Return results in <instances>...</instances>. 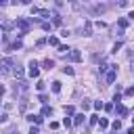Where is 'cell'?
Returning a JSON list of instances; mask_svg holds the SVG:
<instances>
[{
    "mask_svg": "<svg viewBox=\"0 0 134 134\" xmlns=\"http://www.w3.org/2000/svg\"><path fill=\"white\" fill-rule=\"evenodd\" d=\"M115 77H117V65H109V71L105 73V82L107 84H113Z\"/></svg>",
    "mask_w": 134,
    "mask_h": 134,
    "instance_id": "6da1fadb",
    "label": "cell"
},
{
    "mask_svg": "<svg viewBox=\"0 0 134 134\" xmlns=\"http://www.w3.org/2000/svg\"><path fill=\"white\" fill-rule=\"evenodd\" d=\"M38 75H40V65L36 61H31L29 63V77H38Z\"/></svg>",
    "mask_w": 134,
    "mask_h": 134,
    "instance_id": "7a4b0ae2",
    "label": "cell"
},
{
    "mask_svg": "<svg viewBox=\"0 0 134 134\" xmlns=\"http://www.w3.org/2000/svg\"><path fill=\"white\" fill-rule=\"evenodd\" d=\"M17 27L21 29V34H25V31L29 29V23H27L25 19H17Z\"/></svg>",
    "mask_w": 134,
    "mask_h": 134,
    "instance_id": "3957f363",
    "label": "cell"
},
{
    "mask_svg": "<svg viewBox=\"0 0 134 134\" xmlns=\"http://www.w3.org/2000/svg\"><path fill=\"white\" fill-rule=\"evenodd\" d=\"M115 109H117V115H119V117H126V115H128V107H126V105L119 103V105H115Z\"/></svg>",
    "mask_w": 134,
    "mask_h": 134,
    "instance_id": "277c9868",
    "label": "cell"
},
{
    "mask_svg": "<svg viewBox=\"0 0 134 134\" xmlns=\"http://www.w3.org/2000/svg\"><path fill=\"white\" fill-rule=\"evenodd\" d=\"M69 61H73V63L82 61V54H80V50H71V52H69Z\"/></svg>",
    "mask_w": 134,
    "mask_h": 134,
    "instance_id": "5b68a950",
    "label": "cell"
},
{
    "mask_svg": "<svg viewBox=\"0 0 134 134\" xmlns=\"http://www.w3.org/2000/svg\"><path fill=\"white\" fill-rule=\"evenodd\" d=\"M10 71V59H2V73Z\"/></svg>",
    "mask_w": 134,
    "mask_h": 134,
    "instance_id": "8992f818",
    "label": "cell"
},
{
    "mask_svg": "<svg viewBox=\"0 0 134 134\" xmlns=\"http://www.w3.org/2000/svg\"><path fill=\"white\" fill-rule=\"evenodd\" d=\"M25 119H27V121H34V124H42L44 117H42V115H27Z\"/></svg>",
    "mask_w": 134,
    "mask_h": 134,
    "instance_id": "52a82bcc",
    "label": "cell"
},
{
    "mask_svg": "<svg viewBox=\"0 0 134 134\" xmlns=\"http://www.w3.org/2000/svg\"><path fill=\"white\" fill-rule=\"evenodd\" d=\"M42 67H44V69H52V67H54V61H52V59H44V61H42Z\"/></svg>",
    "mask_w": 134,
    "mask_h": 134,
    "instance_id": "ba28073f",
    "label": "cell"
},
{
    "mask_svg": "<svg viewBox=\"0 0 134 134\" xmlns=\"http://www.w3.org/2000/svg\"><path fill=\"white\" fill-rule=\"evenodd\" d=\"M48 44H50V46H57V48L61 46V44H59V38H57V36H50V38H48Z\"/></svg>",
    "mask_w": 134,
    "mask_h": 134,
    "instance_id": "9c48e42d",
    "label": "cell"
},
{
    "mask_svg": "<svg viewBox=\"0 0 134 134\" xmlns=\"http://www.w3.org/2000/svg\"><path fill=\"white\" fill-rule=\"evenodd\" d=\"M84 117H86L84 113H77V115H75V119H73V124H75V126H80V124L84 121Z\"/></svg>",
    "mask_w": 134,
    "mask_h": 134,
    "instance_id": "30bf717a",
    "label": "cell"
},
{
    "mask_svg": "<svg viewBox=\"0 0 134 134\" xmlns=\"http://www.w3.org/2000/svg\"><path fill=\"white\" fill-rule=\"evenodd\" d=\"M98 126H100V130H105V128H109V119H105V117H100V121H98Z\"/></svg>",
    "mask_w": 134,
    "mask_h": 134,
    "instance_id": "8fae6325",
    "label": "cell"
},
{
    "mask_svg": "<svg viewBox=\"0 0 134 134\" xmlns=\"http://www.w3.org/2000/svg\"><path fill=\"white\" fill-rule=\"evenodd\" d=\"M117 23H119V27H121V29H126V27H128V19H126V17H121Z\"/></svg>",
    "mask_w": 134,
    "mask_h": 134,
    "instance_id": "7c38bea8",
    "label": "cell"
},
{
    "mask_svg": "<svg viewBox=\"0 0 134 134\" xmlns=\"http://www.w3.org/2000/svg\"><path fill=\"white\" fill-rule=\"evenodd\" d=\"M52 92H61V82H52Z\"/></svg>",
    "mask_w": 134,
    "mask_h": 134,
    "instance_id": "4fadbf2b",
    "label": "cell"
},
{
    "mask_svg": "<svg viewBox=\"0 0 134 134\" xmlns=\"http://www.w3.org/2000/svg\"><path fill=\"white\" fill-rule=\"evenodd\" d=\"M36 88H38V90L42 92V90L46 88V82H42V80H38V84H36Z\"/></svg>",
    "mask_w": 134,
    "mask_h": 134,
    "instance_id": "5bb4252c",
    "label": "cell"
},
{
    "mask_svg": "<svg viewBox=\"0 0 134 134\" xmlns=\"http://www.w3.org/2000/svg\"><path fill=\"white\" fill-rule=\"evenodd\" d=\"M111 126H113V130H115V132H117V130H121V121H119V119H115Z\"/></svg>",
    "mask_w": 134,
    "mask_h": 134,
    "instance_id": "9a60e30c",
    "label": "cell"
},
{
    "mask_svg": "<svg viewBox=\"0 0 134 134\" xmlns=\"http://www.w3.org/2000/svg\"><path fill=\"white\" fill-rule=\"evenodd\" d=\"M84 36H90V21H86L84 25Z\"/></svg>",
    "mask_w": 134,
    "mask_h": 134,
    "instance_id": "2e32d148",
    "label": "cell"
},
{
    "mask_svg": "<svg viewBox=\"0 0 134 134\" xmlns=\"http://www.w3.org/2000/svg\"><path fill=\"white\" fill-rule=\"evenodd\" d=\"M44 115H50V107H48V105L42 107V117H44Z\"/></svg>",
    "mask_w": 134,
    "mask_h": 134,
    "instance_id": "e0dca14e",
    "label": "cell"
},
{
    "mask_svg": "<svg viewBox=\"0 0 134 134\" xmlns=\"http://www.w3.org/2000/svg\"><path fill=\"white\" fill-rule=\"evenodd\" d=\"M57 50H59V52H67V50H69V46H67V44H61Z\"/></svg>",
    "mask_w": 134,
    "mask_h": 134,
    "instance_id": "ac0fdd59",
    "label": "cell"
},
{
    "mask_svg": "<svg viewBox=\"0 0 134 134\" xmlns=\"http://www.w3.org/2000/svg\"><path fill=\"white\" fill-rule=\"evenodd\" d=\"M15 75H17V77H23V69H21V67H15Z\"/></svg>",
    "mask_w": 134,
    "mask_h": 134,
    "instance_id": "d6986e66",
    "label": "cell"
},
{
    "mask_svg": "<svg viewBox=\"0 0 134 134\" xmlns=\"http://www.w3.org/2000/svg\"><path fill=\"white\" fill-rule=\"evenodd\" d=\"M103 107H105V105H103V103H100V100H94V109H96V111H100V109H103Z\"/></svg>",
    "mask_w": 134,
    "mask_h": 134,
    "instance_id": "ffe728a7",
    "label": "cell"
},
{
    "mask_svg": "<svg viewBox=\"0 0 134 134\" xmlns=\"http://www.w3.org/2000/svg\"><path fill=\"white\" fill-rule=\"evenodd\" d=\"M98 121H100V119H98V115H90V124H92V126H94V124H98Z\"/></svg>",
    "mask_w": 134,
    "mask_h": 134,
    "instance_id": "44dd1931",
    "label": "cell"
},
{
    "mask_svg": "<svg viewBox=\"0 0 134 134\" xmlns=\"http://www.w3.org/2000/svg\"><path fill=\"white\" fill-rule=\"evenodd\" d=\"M21 46H23V44H21V40H15V42H13V48H15V50H17V48H21Z\"/></svg>",
    "mask_w": 134,
    "mask_h": 134,
    "instance_id": "7402d4cb",
    "label": "cell"
},
{
    "mask_svg": "<svg viewBox=\"0 0 134 134\" xmlns=\"http://www.w3.org/2000/svg\"><path fill=\"white\" fill-rule=\"evenodd\" d=\"M63 73H67V75H73V69H71V67H63Z\"/></svg>",
    "mask_w": 134,
    "mask_h": 134,
    "instance_id": "603a6c76",
    "label": "cell"
},
{
    "mask_svg": "<svg viewBox=\"0 0 134 134\" xmlns=\"http://www.w3.org/2000/svg\"><path fill=\"white\" fill-rule=\"evenodd\" d=\"M63 126L69 128V126H71V119H69V117H63Z\"/></svg>",
    "mask_w": 134,
    "mask_h": 134,
    "instance_id": "cb8c5ba5",
    "label": "cell"
},
{
    "mask_svg": "<svg viewBox=\"0 0 134 134\" xmlns=\"http://www.w3.org/2000/svg\"><path fill=\"white\" fill-rule=\"evenodd\" d=\"M113 107H115V103H109V105H105V111H113Z\"/></svg>",
    "mask_w": 134,
    "mask_h": 134,
    "instance_id": "d4e9b609",
    "label": "cell"
},
{
    "mask_svg": "<svg viewBox=\"0 0 134 134\" xmlns=\"http://www.w3.org/2000/svg\"><path fill=\"white\" fill-rule=\"evenodd\" d=\"M65 113H67V115H71V113H73V107H71V105H67V107H65Z\"/></svg>",
    "mask_w": 134,
    "mask_h": 134,
    "instance_id": "484cf974",
    "label": "cell"
},
{
    "mask_svg": "<svg viewBox=\"0 0 134 134\" xmlns=\"http://www.w3.org/2000/svg\"><path fill=\"white\" fill-rule=\"evenodd\" d=\"M29 134H40V130H38L36 126H31V128H29Z\"/></svg>",
    "mask_w": 134,
    "mask_h": 134,
    "instance_id": "4316f807",
    "label": "cell"
},
{
    "mask_svg": "<svg viewBox=\"0 0 134 134\" xmlns=\"http://www.w3.org/2000/svg\"><path fill=\"white\" fill-rule=\"evenodd\" d=\"M42 29H46V31H50V23H46V21H44V23H42Z\"/></svg>",
    "mask_w": 134,
    "mask_h": 134,
    "instance_id": "83f0119b",
    "label": "cell"
},
{
    "mask_svg": "<svg viewBox=\"0 0 134 134\" xmlns=\"http://www.w3.org/2000/svg\"><path fill=\"white\" fill-rule=\"evenodd\" d=\"M119 48H121V42H115V46H113V52H117Z\"/></svg>",
    "mask_w": 134,
    "mask_h": 134,
    "instance_id": "f1b7e54d",
    "label": "cell"
},
{
    "mask_svg": "<svg viewBox=\"0 0 134 134\" xmlns=\"http://www.w3.org/2000/svg\"><path fill=\"white\" fill-rule=\"evenodd\" d=\"M126 94H128V96H132V94H134V86H130V88L126 90Z\"/></svg>",
    "mask_w": 134,
    "mask_h": 134,
    "instance_id": "f546056e",
    "label": "cell"
},
{
    "mask_svg": "<svg viewBox=\"0 0 134 134\" xmlns=\"http://www.w3.org/2000/svg\"><path fill=\"white\" fill-rule=\"evenodd\" d=\"M128 134H134V126H132V128H130V130H128Z\"/></svg>",
    "mask_w": 134,
    "mask_h": 134,
    "instance_id": "4dcf8cb0",
    "label": "cell"
},
{
    "mask_svg": "<svg viewBox=\"0 0 134 134\" xmlns=\"http://www.w3.org/2000/svg\"><path fill=\"white\" fill-rule=\"evenodd\" d=\"M132 71H134V61H132Z\"/></svg>",
    "mask_w": 134,
    "mask_h": 134,
    "instance_id": "1f68e13d",
    "label": "cell"
},
{
    "mask_svg": "<svg viewBox=\"0 0 134 134\" xmlns=\"http://www.w3.org/2000/svg\"><path fill=\"white\" fill-rule=\"evenodd\" d=\"M10 134H15V132H10Z\"/></svg>",
    "mask_w": 134,
    "mask_h": 134,
    "instance_id": "d6a6232c",
    "label": "cell"
}]
</instances>
